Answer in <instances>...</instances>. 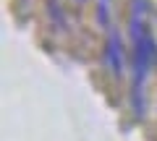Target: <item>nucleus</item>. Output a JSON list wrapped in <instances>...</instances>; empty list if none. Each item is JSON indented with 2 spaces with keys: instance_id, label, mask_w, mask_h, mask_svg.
Returning <instances> with one entry per match:
<instances>
[{
  "instance_id": "1",
  "label": "nucleus",
  "mask_w": 157,
  "mask_h": 141,
  "mask_svg": "<svg viewBox=\"0 0 157 141\" xmlns=\"http://www.w3.org/2000/svg\"><path fill=\"white\" fill-rule=\"evenodd\" d=\"M157 60V45L152 37L149 26L144 24V18L136 16L134 18V71H136V89H134V99H136V110H144V84L149 76L152 65Z\"/></svg>"
}]
</instances>
